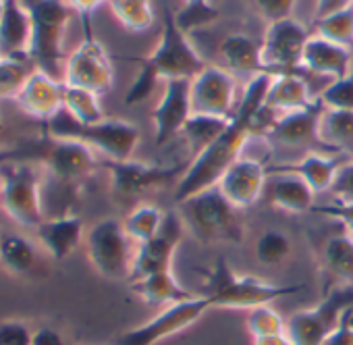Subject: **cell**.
<instances>
[{
    "mask_svg": "<svg viewBox=\"0 0 353 345\" xmlns=\"http://www.w3.org/2000/svg\"><path fill=\"white\" fill-rule=\"evenodd\" d=\"M185 229L202 244H241L243 223L239 210L219 188L200 192L176 204Z\"/></svg>",
    "mask_w": 353,
    "mask_h": 345,
    "instance_id": "5b68a950",
    "label": "cell"
},
{
    "mask_svg": "<svg viewBox=\"0 0 353 345\" xmlns=\"http://www.w3.org/2000/svg\"><path fill=\"white\" fill-rule=\"evenodd\" d=\"M141 63L150 65L160 79H194L206 63L202 61L200 52L194 48L190 36L179 30L174 21V13L164 11L160 40L148 57L139 59Z\"/></svg>",
    "mask_w": 353,
    "mask_h": 345,
    "instance_id": "ba28073f",
    "label": "cell"
},
{
    "mask_svg": "<svg viewBox=\"0 0 353 345\" xmlns=\"http://www.w3.org/2000/svg\"><path fill=\"white\" fill-rule=\"evenodd\" d=\"M36 148V160L44 164L48 175L63 188H77L98 168V158L92 148L73 139H52L32 144Z\"/></svg>",
    "mask_w": 353,
    "mask_h": 345,
    "instance_id": "7c38bea8",
    "label": "cell"
},
{
    "mask_svg": "<svg viewBox=\"0 0 353 345\" xmlns=\"http://www.w3.org/2000/svg\"><path fill=\"white\" fill-rule=\"evenodd\" d=\"M63 88L65 83L61 79L36 69L17 94L15 102L23 115L46 123L63 108Z\"/></svg>",
    "mask_w": 353,
    "mask_h": 345,
    "instance_id": "d6986e66",
    "label": "cell"
},
{
    "mask_svg": "<svg viewBox=\"0 0 353 345\" xmlns=\"http://www.w3.org/2000/svg\"><path fill=\"white\" fill-rule=\"evenodd\" d=\"M320 345H353V308L345 310L339 324L326 335Z\"/></svg>",
    "mask_w": 353,
    "mask_h": 345,
    "instance_id": "7dc6e473",
    "label": "cell"
},
{
    "mask_svg": "<svg viewBox=\"0 0 353 345\" xmlns=\"http://www.w3.org/2000/svg\"><path fill=\"white\" fill-rule=\"evenodd\" d=\"M268 188L270 204L287 215H305L314 210V190L295 175H274Z\"/></svg>",
    "mask_w": 353,
    "mask_h": 345,
    "instance_id": "f1b7e54d",
    "label": "cell"
},
{
    "mask_svg": "<svg viewBox=\"0 0 353 345\" xmlns=\"http://www.w3.org/2000/svg\"><path fill=\"white\" fill-rule=\"evenodd\" d=\"M65 3L71 7L73 13H79V15L83 17L85 28L90 30V15H92L98 7H102L104 3L108 5V0H65Z\"/></svg>",
    "mask_w": 353,
    "mask_h": 345,
    "instance_id": "681fc988",
    "label": "cell"
},
{
    "mask_svg": "<svg viewBox=\"0 0 353 345\" xmlns=\"http://www.w3.org/2000/svg\"><path fill=\"white\" fill-rule=\"evenodd\" d=\"M36 237L52 260H65L77 250V246L85 237L83 221L77 215H61V217L44 219L36 229Z\"/></svg>",
    "mask_w": 353,
    "mask_h": 345,
    "instance_id": "603a6c76",
    "label": "cell"
},
{
    "mask_svg": "<svg viewBox=\"0 0 353 345\" xmlns=\"http://www.w3.org/2000/svg\"><path fill=\"white\" fill-rule=\"evenodd\" d=\"M233 119V117H231ZM231 119H221V117H208V115H192L188 123L183 125L179 137L185 141L188 152L192 160L206 150L231 123Z\"/></svg>",
    "mask_w": 353,
    "mask_h": 345,
    "instance_id": "1f68e13d",
    "label": "cell"
},
{
    "mask_svg": "<svg viewBox=\"0 0 353 345\" xmlns=\"http://www.w3.org/2000/svg\"><path fill=\"white\" fill-rule=\"evenodd\" d=\"M349 308H353V285H334L320 304L287 318V335L293 345H320Z\"/></svg>",
    "mask_w": 353,
    "mask_h": 345,
    "instance_id": "30bf717a",
    "label": "cell"
},
{
    "mask_svg": "<svg viewBox=\"0 0 353 345\" xmlns=\"http://www.w3.org/2000/svg\"><path fill=\"white\" fill-rule=\"evenodd\" d=\"M114 19L131 34H143L154 26L152 0H108Z\"/></svg>",
    "mask_w": 353,
    "mask_h": 345,
    "instance_id": "e575fe53",
    "label": "cell"
},
{
    "mask_svg": "<svg viewBox=\"0 0 353 345\" xmlns=\"http://www.w3.org/2000/svg\"><path fill=\"white\" fill-rule=\"evenodd\" d=\"M322 106L314 104L303 110H293L285 115H276L270 119L268 125L260 131V135L268 144H279V146H301L316 141V123L320 117Z\"/></svg>",
    "mask_w": 353,
    "mask_h": 345,
    "instance_id": "7402d4cb",
    "label": "cell"
},
{
    "mask_svg": "<svg viewBox=\"0 0 353 345\" xmlns=\"http://www.w3.org/2000/svg\"><path fill=\"white\" fill-rule=\"evenodd\" d=\"M63 83L90 90L98 96L110 92L114 83V67L106 48L92 34H88L85 40L67 57Z\"/></svg>",
    "mask_w": 353,
    "mask_h": 345,
    "instance_id": "5bb4252c",
    "label": "cell"
},
{
    "mask_svg": "<svg viewBox=\"0 0 353 345\" xmlns=\"http://www.w3.org/2000/svg\"><path fill=\"white\" fill-rule=\"evenodd\" d=\"M38 262L36 246L19 233H0V264L11 275L23 277Z\"/></svg>",
    "mask_w": 353,
    "mask_h": 345,
    "instance_id": "4dcf8cb0",
    "label": "cell"
},
{
    "mask_svg": "<svg viewBox=\"0 0 353 345\" xmlns=\"http://www.w3.org/2000/svg\"><path fill=\"white\" fill-rule=\"evenodd\" d=\"M314 104H318V100H312L310 88L299 73H281L270 75L262 112H270L272 117H276L293 110H303Z\"/></svg>",
    "mask_w": 353,
    "mask_h": 345,
    "instance_id": "cb8c5ba5",
    "label": "cell"
},
{
    "mask_svg": "<svg viewBox=\"0 0 353 345\" xmlns=\"http://www.w3.org/2000/svg\"><path fill=\"white\" fill-rule=\"evenodd\" d=\"M316 141L353 158V110L322 108L316 123Z\"/></svg>",
    "mask_w": 353,
    "mask_h": 345,
    "instance_id": "83f0119b",
    "label": "cell"
},
{
    "mask_svg": "<svg viewBox=\"0 0 353 345\" xmlns=\"http://www.w3.org/2000/svg\"><path fill=\"white\" fill-rule=\"evenodd\" d=\"M63 108L75 121H79L83 125H92V123L106 119L104 108L100 104V96L90 90H83V88L65 86L63 88Z\"/></svg>",
    "mask_w": 353,
    "mask_h": 345,
    "instance_id": "d590c367",
    "label": "cell"
},
{
    "mask_svg": "<svg viewBox=\"0 0 353 345\" xmlns=\"http://www.w3.org/2000/svg\"><path fill=\"white\" fill-rule=\"evenodd\" d=\"M139 73H137V77H135V81L129 86V90H127V94H125V104L127 106H133V104H141V102H145L150 96H152V92L156 90V83H158V73L150 67V65H145V63H141L139 61Z\"/></svg>",
    "mask_w": 353,
    "mask_h": 345,
    "instance_id": "b9f144b4",
    "label": "cell"
},
{
    "mask_svg": "<svg viewBox=\"0 0 353 345\" xmlns=\"http://www.w3.org/2000/svg\"><path fill=\"white\" fill-rule=\"evenodd\" d=\"M0 61H3V55H0Z\"/></svg>",
    "mask_w": 353,
    "mask_h": 345,
    "instance_id": "6f0895ef",
    "label": "cell"
},
{
    "mask_svg": "<svg viewBox=\"0 0 353 345\" xmlns=\"http://www.w3.org/2000/svg\"><path fill=\"white\" fill-rule=\"evenodd\" d=\"M46 135L52 139H73L81 141L94 152L102 154L106 160H131L141 133L139 127L125 119H102L92 125H83L75 121L65 108H61L50 121L44 123Z\"/></svg>",
    "mask_w": 353,
    "mask_h": 345,
    "instance_id": "3957f363",
    "label": "cell"
},
{
    "mask_svg": "<svg viewBox=\"0 0 353 345\" xmlns=\"http://www.w3.org/2000/svg\"><path fill=\"white\" fill-rule=\"evenodd\" d=\"M212 3H214V0H212Z\"/></svg>",
    "mask_w": 353,
    "mask_h": 345,
    "instance_id": "680465c9",
    "label": "cell"
},
{
    "mask_svg": "<svg viewBox=\"0 0 353 345\" xmlns=\"http://www.w3.org/2000/svg\"><path fill=\"white\" fill-rule=\"evenodd\" d=\"M185 5H202V3H212V0H183Z\"/></svg>",
    "mask_w": 353,
    "mask_h": 345,
    "instance_id": "f5cc1de1",
    "label": "cell"
},
{
    "mask_svg": "<svg viewBox=\"0 0 353 345\" xmlns=\"http://www.w3.org/2000/svg\"><path fill=\"white\" fill-rule=\"evenodd\" d=\"M34 331L17 318L0 320V345H32Z\"/></svg>",
    "mask_w": 353,
    "mask_h": 345,
    "instance_id": "ee69618b",
    "label": "cell"
},
{
    "mask_svg": "<svg viewBox=\"0 0 353 345\" xmlns=\"http://www.w3.org/2000/svg\"><path fill=\"white\" fill-rule=\"evenodd\" d=\"M328 192L336 204H353V158L339 166Z\"/></svg>",
    "mask_w": 353,
    "mask_h": 345,
    "instance_id": "7bdbcfd3",
    "label": "cell"
},
{
    "mask_svg": "<svg viewBox=\"0 0 353 345\" xmlns=\"http://www.w3.org/2000/svg\"><path fill=\"white\" fill-rule=\"evenodd\" d=\"M351 63H353V50L343 48L314 34L305 42L299 69L336 81L351 73Z\"/></svg>",
    "mask_w": 353,
    "mask_h": 345,
    "instance_id": "44dd1931",
    "label": "cell"
},
{
    "mask_svg": "<svg viewBox=\"0 0 353 345\" xmlns=\"http://www.w3.org/2000/svg\"><path fill=\"white\" fill-rule=\"evenodd\" d=\"M316 36L353 50V3L314 19Z\"/></svg>",
    "mask_w": 353,
    "mask_h": 345,
    "instance_id": "836d02e7",
    "label": "cell"
},
{
    "mask_svg": "<svg viewBox=\"0 0 353 345\" xmlns=\"http://www.w3.org/2000/svg\"><path fill=\"white\" fill-rule=\"evenodd\" d=\"M310 30L295 17L268 23L264 40L260 42L262 69L268 75L297 73L305 42L310 40Z\"/></svg>",
    "mask_w": 353,
    "mask_h": 345,
    "instance_id": "4fadbf2b",
    "label": "cell"
},
{
    "mask_svg": "<svg viewBox=\"0 0 353 345\" xmlns=\"http://www.w3.org/2000/svg\"><path fill=\"white\" fill-rule=\"evenodd\" d=\"M270 75L260 73L245 83V90L237 102L235 115L229 127L206 148L202 150L188 166L183 177L174 188V202L181 204L188 198L216 188L225 170L243 156L248 144L258 135L260 112L264 106V96L268 92Z\"/></svg>",
    "mask_w": 353,
    "mask_h": 345,
    "instance_id": "6da1fadb",
    "label": "cell"
},
{
    "mask_svg": "<svg viewBox=\"0 0 353 345\" xmlns=\"http://www.w3.org/2000/svg\"><path fill=\"white\" fill-rule=\"evenodd\" d=\"M164 219H166V213L162 208L150 202H141L127 213L123 227L129 239L139 246V244L150 241L154 235H158V231L164 225Z\"/></svg>",
    "mask_w": 353,
    "mask_h": 345,
    "instance_id": "d6a6232c",
    "label": "cell"
},
{
    "mask_svg": "<svg viewBox=\"0 0 353 345\" xmlns=\"http://www.w3.org/2000/svg\"><path fill=\"white\" fill-rule=\"evenodd\" d=\"M200 293L208 297L214 308L231 310H252L256 306L272 304L283 295H295L305 289V285H276L262 281L260 277L235 273L225 256H219L208 270L202 275Z\"/></svg>",
    "mask_w": 353,
    "mask_h": 345,
    "instance_id": "7a4b0ae2",
    "label": "cell"
},
{
    "mask_svg": "<svg viewBox=\"0 0 353 345\" xmlns=\"http://www.w3.org/2000/svg\"><path fill=\"white\" fill-rule=\"evenodd\" d=\"M293 254V241L285 231L266 229L258 235L254 244V256L260 264L276 268L283 266Z\"/></svg>",
    "mask_w": 353,
    "mask_h": 345,
    "instance_id": "8d00e7d4",
    "label": "cell"
},
{
    "mask_svg": "<svg viewBox=\"0 0 353 345\" xmlns=\"http://www.w3.org/2000/svg\"><path fill=\"white\" fill-rule=\"evenodd\" d=\"M129 289L148 306H164V308L172 306V304H179V302H185V299H192L198 295L179 283V279H176L172 273V268L152 273L148 277L131 281Z\"/></svg>",
    "mask_w": 353,
    "mask_h": 345,
    "instance_id": "484cf974",
    "label": "cell"
},
{
    "mask_svg": "<svg viewBox=\"0 0 353 345\" xmlns=\"http://www.w3.org/2000/svg\"><path fill=\"white\" fill-rule=\"evenodd\" d=\"M341 164H343V160L336 156H324L320 152H307L305 156H301L299 160H293V162L268 164V177L295 175L301 181H305L314 190V194H322V192L330 190L332 179H334Z\"/></svg>",
    "mask_w": 353,
    "mask_h": 345,
    "instance_id": "ffe728a7",
    "label": "cell"
},
{
    "mask_svg": "<svg viewBox=\"0 0 353 345\" xmlns=\"http://www.w3.org/2000/svg\"><path fill=\"white\" fill-rule=\"evenodd\" d=\"M245 328L252 335V339L281 335V333H287V320L270 304H264V306H256L248 310Z\"/></svg>",
    "mask_w": 353,
    "mask_h": 345,
    "instance_id": "f35d334b",
    "label": "cell"
},
{
    "mask_svg": "<svg viewBox=\"0 0 353 345\" xmlns=\"http://www.w3.org/2000/svg\"><path fill=\"white\" fill-rule=\"evenodd\" d=\"M208 310H212L208 297L198 293L192 299L162 308L156 316H152L143 324H137L121 333L114 345H156L194 326Z\"/></svg>",
    "mask_w": 353,
    "mask_h": 345,
    "instance_id": "8fae6325",
    "label": "cell"
},
{
    "mask_svg": "<svg viewBox=\"0 0 353 345\" xmlns=\"http://www.w3.org/2000/svg\"><path fill=\"white\" fill-rule=\"evenodd\" d=\"M268 179V164L264 160L241 156L225 170L216 188L237 210H245L262 198Z\"/></svg>",
    "mask_w": 353,
    "mask_h": 345,
    "instance_id": "ac0fdd59",
    "label": "cell"
},
{
    "mask_svg": "<svg viewBox=\"0 0 353 345\" xmlns=\"http://www.w3.org/2000/svg\"><path fill=\"white\" fill-rule=\"evenodd\" d=\"M237 83L225 67L206 65L190 83L192 115L231 119L235 115Z\"/></svg>",
    "mask_w": 353,
    "mask_h": 345,
    "instance_id": "9a60e30c",
    "label": "cell"
},
{
    "mask_svg": "<svg viewBox=\"0 0 353 345\" xmlns=\"http://www.w3.org/2000/svg\"><path fill=\"white\" fill-rule=\"evenodd\" d=\"M314 213L324 219L336 221L343 227V233L353 239V204H316Z\"/></svg>",
    "mask_w": 353,
    "mask_h": 345,
    "instance_id": "f6af8a7d",
    "label": "cell"
},
{
    "mask_svg": "<svg viewBox=\"0 0 353 345\" xmlns=\"http://www.w3.org/2000/svg\"><path fill=\"white\" fill-rule=\"evenodd\" d=\"M5 5H7V0H0V17L5 13Z\"/></svg>",
    "mask_w": 353,
    "mask_h": 345,
    "instance_id": "db71d44e",
    "label": "cell"
},
{
    "mask_svg": "<svg viewBox=\"0 0 353 345\" xmlns=\"http://www.w3.org/2000/svg\"><path fill=\"white\" fill-rule=\"evenodd\" d=\"M36 71V65L26 59H5L0 61V100L17 98L26 81Z\"/></svg>",
    "mask_w": 353,
    "mask_h": 345,
    "instance_id": "74e56055",
    "label": "cell"
},
{
    "mask_svg": "<svg viewBox=\"0 0 353 345\" xmlns=\"http://www.w3.org/2000/svg\"><path fill=\"white\" fill-rule=\"evenodd\" d=\"M322 108L332 110H353V75L330 81L318 96Z\"/></svg>",
    "mask_w": 353,
    "mask_h": 345,
    "instance_id": "ab89813d",
    "label": "cell"
},
{
    "mask_svg": "<svg viewBox=\"0 0 353 345\" xmlns=\"http://www.w3.org/2000/svg\"><path fill=\"white\" fill-rule=\"evenodd\" d=\"M252 345H293V341H291V337L287 333H281V335L258 337V339H254Z\"/></svg>",
    "mask_w": 353,
    "mask_h": 345,
    "instance_id": "816d5d0a",
    "label": "cell"
},
{
    "mask_svg": "<svg viewBox=\"0 0 353 345\" xmlns=\"http://www.w3.org/2000/svg\"><path fill=\"white\" fill-rule=\"evenodd\" d=\"M190 79H168L164 81L162 96L152 112L154 123V144L158 148L179 137L183 125L192 117L190 100Z\"/></svg>",
    "mask_w": 353,
    "mask_h": 345,
    "instance_id": "e0dca14e",
    "label": "cell"
},
{
    "mask_svg": "<svg viewBox=\"0 0 353 345\" xmlns=\"http://www.w3.org/2000/svg\"><path fill=\"white\" fill-rule=\"evenodd\" d=\"M3 129H5V121H3V117H0V133H3Z\"/></svg>",
    "mask_w": 353,
    "mask_h": 345,
    "instance_id": "11a10c76",
    "label": "cell"
},
{
    "mask_svg": "<svg viewBox=\"0 0 353 345\" xmlns=\"http://www.w3.org/2000/svg\"><path fill=\"white\" fill-rule=\"evenodd\" d=\"M192 160H179V162H141V160H104L100 166H104L110 175V192L117 202L121 204H141V198L150 190H158L166 186L168 181L183 177V172L188 170Z\"/></svg>",
    "mask_w": 353,
    "mask_h": 345,
    "instance_id": "8992f818",
    "label": "cell"
},
{
    "mask_svg": "<svg viewBox=\"0 0 353 345\" xmlns=\"http://www.w3.org/2000/svg\"><path fill=\"white\" fill-rule=\"evenodd\" d=\"M185 231L188 229L183 225V219H181L179 210L166 213L164 225L158 231V235H154L150 241L139 244L135 248L129 283L137 281L141 277H148L152 273H160V270L172 268L174 254H176V250H179V244L183 241Z\"/></svg>",
    "mask_w": 353,
    "mask_h": 345,
    "instance_id": "2e32d148",
    "label": "cell"
},
{
    "mask_svg": "<svg viewBox=\"0 0 353 345\" xmlns=\"http://www.w3.org/2000/svg\"><path fill=\"white\" fill-rule=\"evenodd\" d=\"M353 0H316V7H314V13L316 17H322L326 13H332L336 9H343L347 5H351Z\"/></svg>",
    "mask_w": 353,
    "mask_h": 345,
    "instance_id": "f907efd6",
    "label": "cell"
},
{
    "mask_svg": "<svg viewBox=\"0 0 353 345\" xmlns=\"http://www.w3.org/2000/svg\"><path fill=\"white\" fill-rule=\"evenodd\" d=\"M32 42V19L21 0H7L0 17V55L5 59H26ZM30 59V57H28Z\"/></svg>",
    "mask_w": 353,
    "mask_h": 345,
    "instance_id": "d4e9b609",
    "label": "cell"
},
{
    "mask_svg": "<svg viewBox=\"0 0 353 345\" xmlns=\"http://www.w3.org/2000/svg\"><path fill=\"white\" fill-rule=\"evenodd\" d=\"M322 268L336 285H353V239L345 233L332 235L322 248Z\"/></svg>",
    "mask_w": 353,
    "mask_h": 345,
    "instance_id": "f546056e",
    "label": "cell"
},
{
    "mask_svg": "<svg viewBox=\"0 0 353 345\" xmlns=\"http://www.w3.org/2000/svg\"><path fill=\"white\" fill-rule=\"evenodd\" d=\"M32 19L30 61L36 69L63 81V42L71 21V7L65 0H21Z\"/></svg>",
    "mask_w": 353,
    "mask_h": 345,
    "instance_id": "277c9868",
    "label": "cell"
},
{
    "mask_svg": "<svg viewBox=\"0 0 353 345\" xmlns=\"http://www.w3.org/2000/svg\"><path fill=\"white\" fill-rule=\"evenodd\" d=\"M349 75H353V63H351V73Z\"/></svg>",
    "mask_w": 353,
    "mask_h": 345,
    "instance_id": "9f6ffc18",
    "label": "cell"
},
{
    "mask_svg": "<svg viewBox=\"0 0 353 345\" xmlns=\"http://www.w3.org/2000/svg\"><path fill=\"white\" fill-rule=\"evenodd\" d=\"M260 42L245 34H229L223 38L219 46V55L225 63V69L235 77H245L248 81L260 73L262 69V57H260Z\"/></svg>",
    "mask_w": 353,
    "mask_h": 345,
    "instance_id": "4316f807",
    "label": "cell"
},
{
    "mask_svg": "<svg viewBox=\"0 0 353 345\" xmlns=\"http://www.w3.org/2000/svg\"><path fill=\"white\" fill-rule=\"evenodd\" d=\"M216 17H219V11L214 3H202V5H183V9L174 15V21L179 26V30H183L190 36V32L212 23Z\"/></svg>",
    "mask_w": 353,
    "mask_h": 345,
    "instance_id": "60d3db41",
    "label": "cell"
},
{
    "mask_svg": "<svg viewBox=\"0 0 353 345\" xmlns=\"http://www.w3.org/2000/svg\"><path fill=\"white\" fill-rule=\"evenodd\" d=\"M254 5L266 23L289 19L295 11V0H254Z\"/></svg>",
    "mask_w": 353,
    "mask_h": 345,
    "instance_id": "bcb514c9",
    "label": "cell"
},
{
    "mask_svg": "<svg viewBox=\"0 0 353 345\" xmlns=\"http://www.w3.org/2000/svg\"><path fill=\"white\" fill-rule=\"evenodd\" d=\"M0 204L9 219L28 229H38L44 217V186L40 170L28 162H13L0 175Z\"/></svg>",
    "mask_w": 353,
    "mask_h": 345,
    "instance_id": "52a82bcc",
    "label": "cell"
},
{
    "mask_svg": "<svg viewBox=\"0 0 353 345\" xmlns=\"http://www.w3.org/2000/svg\"><path fill=\"white\" fill-rule=\"evenodd\" d=\"M32 345H69V341L52 326H40L34 331Z\"/></svg>",
    "mask_w": 353,
    "mask_h": 345,
    "instance_id": "c3c4849f",
    "label": "cell"
},
{
    "mask_svg": "<svg viewBox=\"0 0 353 345\" xmlns=\"http://www.w3.org/2000/svg\"><path fill=\"white\" fill-rule=\"evenodd\" d=\"M131 239L125 233V227L119 219H100L85 235V252L96 268V273L104 279L119 281L131 275L133 254Z\"/></svg>",
    "mask_w": 353,
    "mask_h": 345,
    "instance_id": "9c48e42d",
    "label": "cell"
}]
</instances>
